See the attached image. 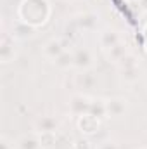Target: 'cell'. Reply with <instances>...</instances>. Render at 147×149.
<instances>
[{
	"instance_id": "obj_22",
	"label": "cell",
	"mask_w": 147,
	"mask_h": 149,
	"mask_svg": "<svg viewBox=\"0 0 147 149\" xmlns=\"http://www.w3.org/2000/svg\"><path fill=\"white\" fill-rule=\"evenodd\" d=\"M139 3H140V7H142L144 10H147V0H139Z\"/></svg>"
},
{
	"instance_id": "obj_13",
	"label": "cell",
	"mask_w": 147,
	"mask_h": 149,
	"mask_svg": "<svg viewBox=\"0 0 147 149\" xmlns=\"http://www.w3.org/2000/svg\"><path fill=\"white\" fill-rule=\"evenodd\" d=\"M74 83H76V87L81 88V90H92V88L97 85V76L92 73L90 70H85V71H81L80 74H76Z\"/></svg>"
},
{
	"instance_id": "obj_12",
	"label": "cell",
	"mask_w": 147,
	"mask_h": 149,
	"mask_svg": "<svg viewBox=\"0 0 147 149\" xmlns=\"http://www.w3.org/2000/svg\"><path fill=\"white\" fill-rule=\"evenodd\" d=\"M17 149H42V139L37 132L33 134H23L17 141H16Z\"/></svg>"
},
{
	"instance_id": "obj_14",
	"label": "cell",
	"mask_w": 147,
	"mask_h": 149,
	"mask_svg": "<svg viewBox=\"0 0 147 149\" xmlns=\"http://www.w3.org/2000/svg\"><path fill=\"white\" fill-rule=\"evenodd\" d=\"M130 50H128V47H126V43L125 42H119V43H116L114 47H111V49H107L106 50V57H107V61H111V63H119L126 54H128Z\"/></svg>"
},
{
	"instance_id": "obj_7",
	"label": "cell",
	"mask_w": 147,
	"mask_h": 149,
	"mask_svg": "<svg viewBox=\"0 0 147 149\" xmlns=\"http://www.w3.org/2000/svg\"><path fill=\"white\" fill-rule=\"evenodd\" d=\"M106 106H107V118H121L128 111V101L123 97L106 99Z\"/></svg>"
},
{
	"instance_id": "obj_2",
	"label": "cell",
	"mask_w": 147,
	"mask_h": 149,
	"mask_svg": "<svg viewBox=\"0 0 147 149\" xmlns=\"http://www.w3.org/2000/svg\"><path fill=\"white\" fill-rule=\"evenodd\" d=\"M90 104H92V97H88V95L83 94V92H78V94L71 95V99H69V102H68L69 114H71V116H76V118H80V116H83V114H88Z\"/></svg>"
},
{
	"instance_id": "obj_6",
	"label": "cell",
	"mask_w": 147,
	"mask_h": 149,
	"mask_svg": "<svg viewBox=\"0 0 147 149\" xmlns=\"http://www.w3.org/2000/svg\"><path fill=\"white\" fill-rule=\"evenodd\" d=\"M14 42H16V40L12 38L10 33L3 31L2 42H0V59H2L3 64L14 61V57H16V43H14Z\"/></svg>"
},
{
	"instance_id": "obj_23",
	"label": "cell",
	"mask_w": 147,
	"mask_h": 149,
	"mask_svg": "<svg viewBox=\"0 0 147 149\" xmlns=\"http://www.w3.org/2000/svg\"><path fill=\"white\" fill-rule=\"evenodd\" d=\"M57 2H69V0H57Z\"/></svg>"
},
{
	"instance_id": "obj_19",
	"label": "cell",
	"mask_w": 147,
	"mask_h": 149,
	"mask_svg": "<svg viewBox=\"0 0 147 149\" xmlns=\"http://www.w3.org/2000/svg\"><path fill=\"white\" fill-rule=\"evenodd\" d=\"M0 149H17V146L12 139H9L7 135H2L0 137Z\"/></svg>"
},
{
	"instance_id": "obj_1",
	"label": "cell",
	"mask_w": 147,
	"mask_h": 149,
	"mask_svg": "<svg viewBox=\"0 0 147 149\" xmlns=\"http://www.w3.org/2000/svg\"><path fill=\"white\" fill-rule=\"evenodd\" d=\"M50 16V5L47 0H23L19 7V17L21 21L30 23L37 28L38 24H43Z\"/></svg>"
},
{
	"instance_id": "obj_4",
	"label": "cell",
	"mask_w": 147,
	"mask_h": 149,
	"mask_svg": "<svg viewBox=\"0 0 147 149\" xmlns=\"http://www.w3.org/2000/svg\"><path fill=\"white\" fill-rule=\"evenodd\" d=\"M94 61H95V59H94V54H92L88 49L80 47V49L73 50V66L76 70H80V71L92 70Z\"/></svg>"
},
{
	"instance_id": "obj_9",
	"label": "cell",
	"mask_w": 147,
	"mask_h": 149,
	"mask_svg": "<svg viewBox=\"0 0 147 149\" xmlns=\"http://www.w3.org/2000/svg\"><path fill=\"white\" fill-rule=\"evenodd\" d=\"M10 35H12L14 40H26V38H31L35 35V26H31V24L26 23V21L17 19V21L12 24Z\"/></svg>"
},
{
	"instance_id": "obj_3",
	"label": "cell",
	"mask_w": 147,
	"mask_h": 149,
	"mask_svg": "<svg viewBox=\"0 0 147 149\" xmlns=\"http://www.w3.org/2000/svg\"><path fill=\"white\" fill-rule=\"evenodd\" d=\"M74 21L80 28V31L83 33H92L99 28V23H101V17L97 12H92V10H85V12H80L78 16H74Z\"/></svg>"
},
{
	"instance_id": "obj_17",
	"label": "cell",
	"mask_w": 147,
	"mask_h": 149,
	"mask_svg": "<svg viewBox=\"0 0 147 149\" xmlns=\"http://www.w3.org/2000/svg\"><path fill=\"white\" fill-rule=\"evenodd\" d=\"M119 78H121V81H125V83H135V81L140 78V68H139V66H135V68L121 70Z\"/></svg>"
},
{
	"instance_id": "obj_16",
	"label": "cell",
	"mask_w": 147,
	"mask_h": 149,
	"mask_svg": "<svg viewBox=\"0 0 147 149\" xmlns=\"http://www.w3.org/2000/svg\"><path fill=\"white\" fill-rule=\"evenodd\" d=\"M54 64H55L59 70H69V68H74L73 66V52L64 50V52L54 61Z\"/></svg>"
},
{
	"instance_id": "obj_18",
	"label": "cell",
	"mask_w": 147,
	"mask_h": 149,
	"mask_svg": "<svg viewBox=\"0 0 147 149\" xmlns=\"http://www.w3.org/2000/svg\"><path fill=\"white\" fill-rule=\"evenodd\" d=\"M135 66H139V57H137L135 54H132V52H128V54L118 63V68H119V70H128V68H135Z\"/></svg>"
},
{
	"instance_id": "obj_10",
	"label": "cell",
	"mask_w": 147,
	"mask_h": 149,
	"mask_svg": "<svg viewBox=\"0 0 147 149\" xmlns=\"http://www.w3.org/2000/svg\"><path fill=\"white\" fill-rule=\"evenodd\" d=\"M119 42H123V40H121V35H119V31L114 30V28H106V30H102L101 35H99V43H101V47H102L104 50L114 47V45L119 43Z\"/></svg>"
},
{
	"instance_id": "obj_11",
	"label": "cell",
	"mask_w": 147,
	"mask_h": 149,
	"mask_svg": "<svg viewBox=\"0 0 147 149\" xmlns=\"http://www.w3.org/2000/svg\"><path fill=\"white\" fill-rule=\"evenodd\" d=\"M99 127H101V120H97V118L92 116V114H83V116L78 118V128H80L83 134H87V135L95 134V132L99 130Z\"/></svg>"
},
{
	"instance_id": "obj_20",
	"label": "cell",
	"mask_w": 147,
	"mask_h": 149,
	"mask_svg": "<svg viewBox=\"0 0 147 149\" xmlns=\"http://www.w3.org/2000/svg\"><path fill=\"white\" fill-rule=\"evenodd\" d=\"M95 149H119V144L116 141H112V139H106V141L99 142V146Z\"/></svg>"
},
{
	"instance_id": "obj_21",
	"label": "cell",
	"mask_w": 147,
	"mask_h": 149,
	"mask_svg": "<svg viewBox=\"0 0 147 149\" xmlns=\"http://www.w3.org/2000/svg\"><path fill=\"white\" fill-rule=\"evenodd\" d=\"M74 149H92V144H90V141L88 139H85V137H80V139H76L73 144Z\"/></svg>"
},
{
	"instance_id": "obj_5",
	"label": "cell",
	"mask_w": 147,
	"mask_h": 149,
	"mask_svg": "<svg viewBox=\"0 0 147 149\" xmlns=\"http://www.w3.org/2000/svg\"><path fill=\"white\" fill-rule=\"evenodd\" d=\"M64 50H68V42H64V40H61V38H50V40L45 42L43 47H42L43 56H45L47 59H52V61H55Z\"/></svg>"
},
{
	"instance_id": "obj_15",
	"label": "cell",
	"mask_w": 147,
	"mask_h": 149,
	"mask_svg": "<svg viewBox=\"0 0 147 149\" xmlns=\"http://www.w3.org/2000/svg\"><path fill=\"white\" fill-rule=\"evenodd\" d=\"M88 114L95 116L97 120H104V118H107L106 99H92V104H90V111H88Z\"/></svg>"
},
{
	"instance_id": "obj_8",
	"label": "cell",
	"mask_w": 147,
	"mask_h": 149,
	"mask_svg": "<svg viewBox=\"0 0 147 149\" xmlns=\"http://www.w3.org/2000/svg\"><path fill=\"white\" fill-rule=\"evenodd\" d=\"M59 130V120L54 116H40L35 121V132L37 134H55Z\"/></svg>"
},
{
	"instance_id": "obj_24",
	"label": "cell",
	"mask_w": 147,
	"mask_h": 149,
	"mask_svg": "<svg viewBox=\"0 0 147 149\" xmlns=\"http://www.w3.org/2000/svg\"><path fill=\"white\" fill-rule=\"evenodd\" d=\"M139 149H147V146H144V148H139Z\"/></svg>"
}]
</instances>
